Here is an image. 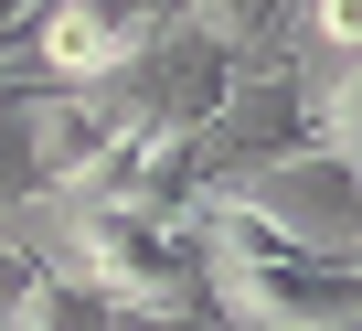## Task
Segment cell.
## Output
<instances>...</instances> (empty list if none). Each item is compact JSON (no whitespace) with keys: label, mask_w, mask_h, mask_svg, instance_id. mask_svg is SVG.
Returning a JSON list of instances; mask_svg holds the SVG:
<instances>
[{"label":"cell","mask_w":362,"mask_h":331,"mask_svg":"<svg viewBox=\"0 0 362 331\" xmlns=\"http://www.w3.org/2000/svg\"><path fill=\"white\" fill-rule=\"evenodd\" d=\"M214 203H235V214H256L277 246H298V257H362V160H341V150H320V139H298V150H277V160H235V172H214L203 182ZM192 193V203H203Z\"/></svg>","instance_id":"obj_1"},{"label":"cell","mask_w":362,"mask_h":331,"mask_svg":"<svg viewBox=\"0 0 362 331\" xmlns=\"http://www.w3.org/2000/svg\"><path fill=\"white\" fill-rule=\"evenodd\" d=\"M203 310L224 331H362V257H203Z\"/></svg>","instance_id":"obj_2"},{"label":"cell","mask_w":362,"mask_h":331,"mask_svg":"<svg viewBox=\"0 0 362 331\" xmlns=\"http://www.w3.org/2000/svg\"><path fill=\"white\" fill-rule=\"evenodd\" d=\"M288 11H298V0H181V22H192L203 43H224L235 64H245L256 43H277V33H288Z\"/></svg>","instance_id":"obj_3"},{"label":"cell","mask_w":362,"mask_h":331,"mask_svg":"<svg viewBox=\"0 0 362 331\" xmlns=\"http://www.w3.org/2000/svg\"><path fill=\"white\" fill-rule=\"evenodd\" d=\"M43 278H54V267H43L33 225H0V331H11V320H22L33 299H43Z\"/></svg>","instance_id":"obj_4"},{"label":"cell","mask_w":362,"mask_h":331,"mask_svg":"<svg viewBox=\"0 0 362 331\" xmlns=\"http://www.w3.org/2000/svg\"><path fill=\"white\" fill-rule=\"evenodd\" d=\"M309 43L330 64H362V0H309Z\"/></svg>","instance_id":"obj_5"},{"label":"cell","mask_w":362,"mask_h":331,"mask_svg":"<svg viewBox=\"0 0 362 331\" xmlns=\"http://www.w3.org/2000/svg\"><path fill=\"white\" fill-rule=\"evenodd\" d=\"M43 11H54V0H0V43H11V33H33Z\"/></svg>","instance_id":"obj_6"}]
</instances>
